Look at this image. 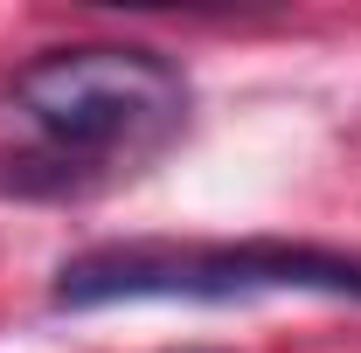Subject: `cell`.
Returning a JSON list of instances; mask_svg holds the SVG:
<instances>
[{
  "label": "cell",
  "instance_id": "6da1fadb",
  "mask_svg": "<svg viewBox=\"0 0 361 353\" xmlns=\"http://www.w3.org/2000/svg\"><path fill=\"white\" fill-rule=\"evenodd\" d=\"M257 291H326L361 298V257L313 243H126L70 257L56 277V305L90 312L118 298H257Z\"/></svg>",
  "mask_w": 361,
  "mask_h": 353
},
{
  "label": "cell",
  "instance_id": "7a4b0ae2",
  "mask_svg": "<svg viewBox=\"0 0 361 353\" xmlns=\"http://www.w3.org/2000/svg\"><path fill=\"white\" fill-rule=\"evenodd\" d=\"M14 104L56 153H111L180 118V77L153 49H56L14 77Z\"/></svg>",
  "mask_w": 361,
  "mask_h": 353
}]
</instances>
